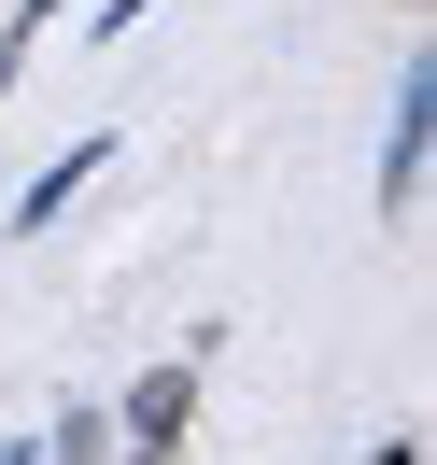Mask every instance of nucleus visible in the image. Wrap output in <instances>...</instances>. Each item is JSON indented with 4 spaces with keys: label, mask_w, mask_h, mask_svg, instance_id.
<instances>
[{
    "label": "nucleus",
    "mask_w": 437,
    "mask_h": 465,
    "mask_svg": "<svg viewBox=\"0 0 437 465\" xmlns=\"http://www.w3.org/2000/svg\"><path fill=\"white\" fill-rule=\"evenodd\" d=\"M99 170H114V127H85V142H71V155H43V170H29V183H15V240H29V226H57V212H71V198H85V183H99Z\"/></svg>",
    "instance_id": "obj_3"
},
{
    "label": "nucleus",
    "mask_w": 437,
    "mask_h": 465,
    "mask_svg": "<svg viewBox=\"0 0 437 465\" xmlns=\"http://www.w3.org/2000/svg\"><path fill=\"white\" fill-rule=\"evenodd\" d=\"M0 465H43V437H0Z\"/></svg>",
    "instance_id": "obj_7"
},
{
    "label": "nucleus",
    "mask_w": 437,
    "mask_h": 465,
    "mask_svg": "<svg viewBox=\"0 0 437 465\" xmlns=\"http://www.w3.org/2000/svg\"><path fill=\"white\" fill-rule=\"evenodd\" d=\"M423 142H437V57H409V71H395V114H381V170H367V198H381V212H409Z\"/></svg>",
    "instance_id": "obj_2"
},
{
    "label": "nucleus",
    "mask_w": 437,
    "mask_h": 465,
    "mask_svg": "<svg viewBox=\"0 0 437 465\" xmlns=\"http://www.w3.org/2000/svg\"><path fill=\"white\" fill-rule=\"evenodd\" d=\"M142 15H155V0H99L85 29H99V43H127V29H142Z\"/></svg>",
    "instance_id": "obj_6"
},
{
    "label": "nucleus",
    "mask_w": 437,
    "mask_h": 465,
    "mask_svg": "<svg viewBox=\"0 0 437 465\" xmlns=\"http://www.w3.org/2000/svg\"><path fill=\"white\" fill-rule=\"evenodd\" d=\"M198 367L212 352H170V367H142L114 395V451H184V423H198Z\"/></svg>",
    "instance_id": "obj_1"
},
{
    "label": "nucleus",
    "mask_w": 437,
    "mask_h": 465,
    "mask_svg": "<svg viewBox=\"0 0 437 465\" xmlns=\"http://www.w3.org/2000/svg\"><path fill=\"white\" fill-rule=\"evenodd\" d=\"M43 29H57V0H15V29H0V99H15V71H29Z\"/></svg>",
    "instance_id": "obj_5"
},
{
    "label": "nucleus",
    "mask_w": 437,
    "mask_h": 465,
    "mask_svg": "<svg viewBox=\"0 0 437 465\" xmlns=\"http://www.w3.org/2000/svg\"><path fill=\"white\" fill-rule=\"evenodd\" d=\"M43 465H114V409L71 395V409H57V437H43Z\"/></svg>",
    "instance_id": "obj_4"
},
{
    "label": "nucleus",
    "mask_w": 437,
    "mask_h": 465,
    "mask_svg": "<svg viewBox=\"0 0 437 465\" xmlns=\"http://www.w3.org/2000/svg\"><path fill=\"white\" fill-rule=\"evenodd\" d=\"M114 465H184V451H114Z\"/></svg>",
    "instance_id": "obj_8"
}]
</instances>
